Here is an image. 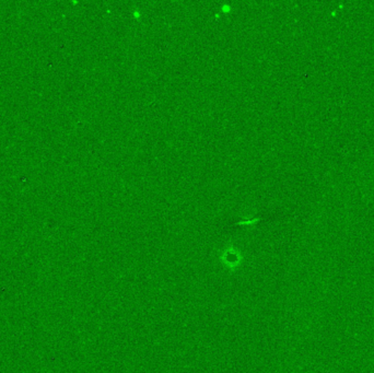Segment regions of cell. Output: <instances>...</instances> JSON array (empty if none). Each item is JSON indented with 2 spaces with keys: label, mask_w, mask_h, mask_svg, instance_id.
<instances>
[{
  "label": "cell",
  "mask_w": 374,
  "mask_h": 373,
  "mask_svg": "<svg viewBox=\"0 0 374 373\" xmlns=\"http://www.w3.org/2000/svg\"><path fill=\"white\" fill-rule=\"evenodd\" d=\"M220 264L230 272H237L242 267L244 256L239 248L233 245H228L220 252L219 257Z\"/></svg>",
  "instance_id": "1"
}]
</instances>
